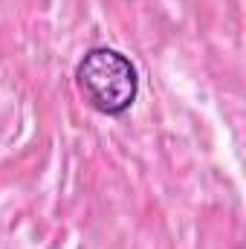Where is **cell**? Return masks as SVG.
<instances>
[{
  "label": "cell",
  "mask_w": 246,
  "mask_h": 249,
  "mask_svg": "<svg viewBox=\"0 0 246 249\" xmlns=\"http://www.w3.org/2000/svg\"><path fill=\"white\" fill-rule=\"evenodd\" d=\"M75 84L84 96V102L105 113V116H122L130 110L139 93V75L127 55L96 47L84 53V58L75 67Z\"/></svg>",
  "instance_id": "cell-1"
}]
</instances>
